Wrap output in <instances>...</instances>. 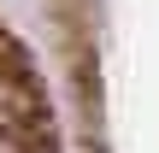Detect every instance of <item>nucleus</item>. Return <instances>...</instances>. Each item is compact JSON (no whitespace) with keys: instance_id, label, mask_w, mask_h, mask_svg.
Here are the masks:
<instances>
[{"instance_id":"f257e3e1","label":"nucleus","mask_w":159,"mask_h":153,"mask_svg":"<svg viewBox=\"0 0 159 153\" xmlns=\"http://www.w3.org/2000/svg\"><path fill=\"white\" fill-rule=\"evenodd\" d=\"M0 153H53V118L47 94L35 83L30 53L0 24Z\"/></svg>"}]
</instances>
